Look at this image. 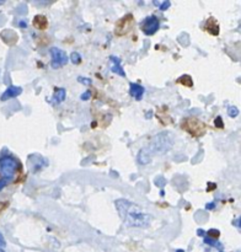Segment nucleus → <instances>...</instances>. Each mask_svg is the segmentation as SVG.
Masks as SVG:
<instances>
[{
    "mask_svg": "<svg viewBox=\"0 0 241 252\" xmlns=\"http://www.w3.org/2000/svg\"><path fill=\"white\" fill-rule=\"evenodd\" d=\"M116 208L120 219L129 228H148L151 224L152 217L147 214L140 206L127 201V199H117L116 201Z\"/></svg>",
    "mask_w": 241,
    "mask_h": 252,
    "instance_id": "obj_1",
    "label": "nucleus"
},
{
    "mask_svg": "<svg viewBox=\"0 0 241 252\" xmlns=\"http://www.w3.org/2000/svg\"><path fill=\"white\" fill-rule=\"evenodd\" d=\"M172 145H174V135L170 132H162L152 138L150 145L148 147V150H149L151 155H162L169 152L172 148Z\"/></svg>",
    "mask_w": 241,
    "mask_h": 252,
    "instance_id": "obj_2",
    "label": "nucleus"
},
{
    "mask_svg": "<svg viewBox=\"0 0 241 252\" xmlns=\"http://www.w3.org/2000/svg\"><path fill=\"white\" fill-rule=\"evenodd\" d=\"M21 169V164L19 160L14 157H2L0 158V175L1 179L11 181L14 180L15 175Z\"/></svg>",
    "mask_w": 241,
    "mask_h": 252,
    "instance_id": "obj_3",
    "label": "nucleus"
},
{
    "mask_svg": "<svg viewBox=\"0 0 241 252\" xmlns=\"http://www.w3.org/2000/svg\"><path fill=\"white\" fill-rule=\"evenodd\" d=\"M49 53H51L52 57V68H60V66L65 65V64L68 63V56H66L65 52L61 51V49L57 48V47H52V48L49 49Z\"/></svg>",
    "mask_w": 241,
    "mask_h": 252,
    "instance_id": "obj_4",
    "label": "nucleus"
},
{
    "mask_svg": "<svg viewBox=\"0 0 241 252\" xmlns=\"http://www.w3.org/2000/svg\"><path fill=\"white\" fill-rule=\"evenodd\" d=\"M142 31L144 32L147 36H152L154 33H156V31L160 27V21L156 16L151 15V16H148L143 20L142 25Z\"/></svg>",
    "mask_w": 241,
    "mask_h": 252,
    "instance_id": "obj_5",
    "label": "nucleus"
},
{
    "mask_svg": "<svg viewBox=\"0 0 241 252\" xmlns=\"http://www.w3.org/2000/svg\"><path fill=\"white\" fill-rule=\"evenodd\" d=\"M21 93H22V89L20 88V86L10 85L9 88L5 90V93L0 96V100L6 101V100H10V98L17 97L19 95H21Z\"/></svg>",
    "mask_w": 241,
    "mask_h": 252,
    "instance_id": "obj_6",
    "label": "nucleus"
},
{
    "mask_svg": "<svg viewBox=\"0 0 241 252\" xmlns=\"http://www.w3.org/2000/svg\"><path fill=\"white\" fill-rule=\"evenodd\" d=\"M65 96H66L65 89L56 88L53 96H52L49 101H51L52 105H59V103H61L64 100H65Z\"/></svg>",
    "mask_w": 241,
    "mask_h": 252,
    "instance_id": "obj_7",
    "label": "nucleus"
},
{
    "mask_svg": "<svg viewBox=\"0 0 241 252\" xmlns=\"http://www.w3.org/2000/svg\"><path fill=\"white\" fill-rule=\"evenodd\" d=\"M144 88L139 84H130V89H129V94L135 98V100H142L143 95H144Z\"/></svg>",
    "mask_w": 241,
    "mask_h": 252,
    "instance_id": "obj_8",
    "label": "nucleus"
},
{
    "mask_svg": "<svg viewBox=\"0 0 241 252\" xmlns=\"http://www.w3.org/2000/svg\"><path fill=\"white\" fill-rule=\"evenodd\" d=\"M151 157L150 152L148 150V148H143L140 149V152L138 153V162L142 165H148L149 162H151Z\"/></svg>",
    "mask_w": 241,
    "mask_h": 252,
    "instance_id": "obj_9",
    "label": "nucleus"
},
{
    "mask_svg": "<svg viewBox=\"0 0 241 252\" xmlns=\"http://www.w3.org/2000/svg\"><path fill=\"white\" fill-rule=\"evenodd\" d=\"M110 61L112 62V68H111V70L113 71V73H116V74H118V75H120V76H125V73H124V70H123V68H122V65H120V58H117V57H115V56H112L110 58Z\"/></svg>",
    "mask_w": 241,
    "mask_h": 252,
    "instance_id": "obj_10",
    "label": "nucleus"
},
{
    "mask_svg": "<svg viewBox=\"0 0 241 252\" xmlns=\"http://www.w3.org/2000/svg\"><path fill=\"white\" fill-rule=\"evenodd\" d=\"M70 61L73 62L74 64H79L81 62V57L80 54L76 53V52H73V53L70 54Z\"/></svg>",
    "mask_w": 241,
    "mask_h": 252,
    "instance_id": "obj_11",
    "label": "nucleus"
},
{
    "mask_svg": "<svg viewBox=\"0 0 241 252\" xmlns=\"http://www.w3.org/2000/svg\"><path fill=\"white\" fill-rule=\"evenodd\" d=\"M219 231L218 230H215V229H211V230H209L208 231V238H213L214 240H216V239H218V236H219Z\"/></svg>",
    "mask_w": 241,
    "mask_h": 252,
    "instance_id": "obj_12",
    "label": "nucleus"
},
{
    "mask_svg": "<svg viewBox=\"0 0 241 252\" xmlns=\"http://www.w3.org/2000/svg\"><path fill=\"white\" fill-rule=\"evenodd\" d=\"M239 115V110L236 107H230L229 108V116H230L231 118L236 117V116Z\"/></svg>",
    "mask_w": 241,
    "mask_h": 252,
    "instance_id": "obj_13",
    "label": "nucleus"
},
{
    "mask_svg": "<svg viewBox=\"0 0 241 252\" xmlns=\"http://www.w3.org/2000/svg\"><path fill=\"white\" fill-rule=\"evenodd\" d=\"M204 243L208 244V245H211V246L218 245L216 240H214V239H211V238H204Z\"/></svg>",
    "mask_w": 241,
    "mask_h": 252,
    "instance_id": "obj_14",
    "label": "nucleus"
},
{
    "mask_svg": "<svg viewBox=\"0 0 241 252\" xmlns=\"http://www.w3.org/2000/svg\"><path fill=\"white\" fill-rule=\"evenodd\" d=\"M78 81H79V83L84 84V85H90V84L92 83V81H91L90 79H88V78H78Z\"/></svg>",
    "mask_w": 241,
    "mask_h": 252,
    "instance_id": "obj_15",
    "label": "nucleus"
},
{
    "mask_svg": "<svg viewBox=\"0 0 241 252\" xmlns=\"http://www.w3.org/2000/svg\"><path fill=\"white\" fill-rule=\"evenodd\" d=\"M165 184H166V181H165V180L162 179V177H159V179L155 180V185H156V186L162 187V186H164Z\"/></svg>",
    "mask_w": 241,
    "mask_h": 252,
    "instance_id": "obj_16",
    "label": "nucleus"
},
{
    "mask_svg": "<svg viewBox=\"0 0 241 252\" xmlns=\"http://www.w3.org/2000/svg\"><path fill=\"white\" fill-rule=\"evenodd\" d=\"M170 5H171V2H170V1H164V2H162V4H160V10L165 11V10L169 9Z\"/></svg>",
    "mask_w": 241,
    "mask_h": 252,
    "instance_id": "obj_17",
    "label": "nucleus"
},
{
    "mask_svg": "<svg viewBox=\"0 0 241 252\" xmlns=\"http://www.w3.org/2000/svg\"><path fill=\"white\" fill-rule=\"evenodd\" d=\"M215 126L216 127H219V128H223L224 127V123H223V121H221V117H216L215 118Z\"/></svg>",
    "mask_w": 241,
    "mask_h": 252,
    "instance_id": "obj_18",
    "label": "nucleus"
},
{
    "mask_svg": "<svg viewBox=\"0 0 241 252\" xmlns=\"http://www.w3.org/2000/svg\"><path fill=\"white\" fill-rule=\"evenodd\" d=\"M90 97H91V93H90V91H86V93H84L83 95H81L80 98L83 101H86V100H89Z\"/></svg>",
    "mask_w": 241,
    "mask_h": 252,
    "instance_id": "obj_19",
    "label": "nucleus"
},
{
    "mask_svg": "<svg viewBox=\"0 0 241 252\" xmlns=\"http://www.w3.org/2000/svg\"><path fill=\"white\" fill-rule=\"evenodd\" d=\"M7 184H9V181H7V180H5V179H0V191H1V189H4V187L6 186Z\"/></svg>",
    "mask_w": 241,
    "mask_h": 252,
    "instance_id": "obj_20",
    "label": "nucleus"
},
{
    "mask_svg": "<svg viewBox=\"0 0 241 252\" xmlns=\"http://www.w3.org/2000/svg\"><path fill=\"white\" fill-rule=\"evenodd\" d=\"M5 245H6V243H5V239H4V236L1 235V233H0V249L5 248Z\"/></svg>",
    "mask_w": 241,
    "mask_h": 252,
    "instance_id": "obj_21",
    "label": "nucleus"
},
{
    "mask_svg": "<svg viewBox=\"0 0 241 252\" xmlns=\"http://www.w3.org/2000/svg\"><path fill=\"white\" fill-rule=\"evenodd\" d=\"M234 225H236V228L240 229V218H238L234 220Z\"/></svg>",
    "mask_w": 241,
    "mask_h": 252,
    "instance_id": "obj_22",
    "label": "nucleus"
},
{
    "mask_svg": "<svg viewBox=\"0 0 241 252\" xmlns=\"http://www.w3.org/2000/svg\"><path fill=\"white\" fill-rule=\"evenodd\" d=\"M214 206H215V204H214V203H209V204H207V206H206V209H213V208H214Z\"/></svg>",
    "mask_w": 241,
    "mask_h": 252,
    "instance_id": "obj_23",
    "label": "nucleus"
},
{
    "mask_svg": "<svg viewBox=\"0 0 241 252\" xmlns=\"http://www.w3.org/2000/svg\"><path fill=\"white\" fill-rule=\"evenodd\" d=\"M26 22H25V21H22V22H20V26H21V27H26Z\"/></svg>",
    "mask_w": 241,
    "mask_h": 252,
    "instance_id": "obj_24",
    "label": "nucleus"
},
{
    "mask_svg": "<svg viewBox=\"0 0 241 252\" xmlns=\"http://www.w3.org/2000/svg\"><path fill=\"white\" fill-rule=\"evenodd\" d=\"M197 233H198L199 235H204V231L203 230H198V231H197Z\"/></svg>",
    "mask_w": 241,
    "mask_h": 252,
    "instance_id": "obj_25",
    "label": "nucleus"
},
{
    "mask_svg": "<svg viewBox=\"0 0 241 252\" xmlns=\"http://www.w3.org/2000/svg\"><path fill=\"white\" fill-rule=\"evenodd\" d=\"M176 252H184V251L183 250H177Z\"/></svg>",
    "mask_w": 241,
    "mask_h": 252,
    "instance_id": "obj_26",
    "label": "nucleus"
},
{
    "mask_svg": "<svg viewBox=\"0 0 241 252\" xmlns=\"http://www.w3.org/2000/svg\"><path fill=\"white\" fill-rule=\"evenodd\" d=\"M0 252H4V251H2V250H1V249H0Z\"/></svg>",
    "mask_w": 241,
    "mask_h": 252,
    "instance_id": "obj_27",
    "label": "nucleus"
}]
</instances>
